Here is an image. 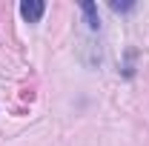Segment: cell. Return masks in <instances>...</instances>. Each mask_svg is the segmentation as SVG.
<instances>
[{
    "mask_svg": "<svg viewBox=\"0 0 149 146\" xmlns=\"http://www.w3.org/2000/svg\"><path fill=\"white\" fill-rule=\"evenodd\" d=\"M43 12H46V3L43 0H23L20 3V15H23V20H29V23H37V20L43 17Z\"/></svg>",
    "mask_w": 149,
    "mask_h": 146,
    "instance_id": "cell-1",
    "label": "cell"
},
{
    "mask_svg": "<svg viewBox=\"0 0 149 146\" xmlns=\"http://www.w3.org/2000/svg\"><path fill=\"white\" fill-rule=\"evenodd\" d=\"M80 12H83V17H86V26H89L92 32H97V29H100V17H97V6H95L92 0H83V3H80Z\"/></svg>",
    "mask_w": 149,
    "mask_h": 146,
    "instance_id": "cell-2",
    "label": "cell"
},
{
    "mask_svg": "<svg viewBox=\"0 0 149 146\" xmlns=\"http://www.w3.org/2000/svg\"><path fill=\"white\" fill-rule=\"evenodd\" d=\"M109 6H112V12H132L135 9V3H118V0H112Z\"/></svg>",
    "mask_w": 149,
    "mask_h": 146,
    "instance_id": "cell-3",
    "label": "cell"
}]
</instances>
